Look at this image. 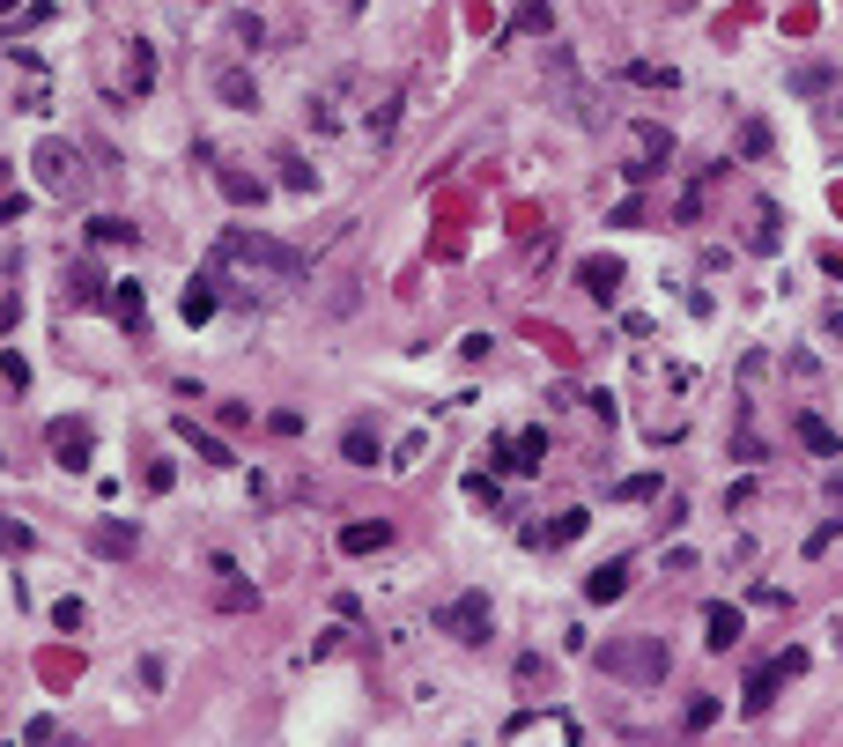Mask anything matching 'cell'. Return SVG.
Listing matches in <instances>:
<instances>
[{"instance_id":"obj_24","label":"cell","mask_w":843,"mask_h":747,"mask_svg":"<svg viewBox=\"0 0 843 747\" xmlns=\"http://www.w3.org/2000/svg\"><path fill=\"white\" fill-rule=\"evenodd\" d=\"M89 237H97V245H134V222H119V215H97V222H89Z\"/></svg>"},{"instance_id":"obj_37","label":"cell","mask_w":843,"mask_h":747,"mask_svg":"<svg viewBox=\"0 0 843 747\" xmlns=\"http://www.w3.org/2000/svg\"><path fill=\"white\" fill-rule=\"evenodd\" d=\"M843 533V518H829V526H814V540H807V555H829V540Z\"/></svg>"},{"instance_id":"obj_26","label":"cell","mask_w":843,"mask_h":747,"mask_svg":"<svg viewBox=\"0 0 843 747\" xmlns=\"http://www.w3.org/2000/svg\"><path fill=\"white\" fill-rule=\"evenodd\" d=\"M489 466H496V474H526V459H518V437H496V444H489Z\"/></svg>"},{"instance_id":"obj_17","label":"cell","mask_w":843,"mask_h":747,"mask_svg":"<svg viewBox=\"0 0 843 747\" xmlns=\"http://www.w3.org/2000/svg\"><path fill=\"white\" fill-rule=\"evenodd\" d=\"M577 533H585V511H562L555 526H526V548H570Z\"/></svg>"},{"instance_id":"obj_9","label":"cell","mask_w":843,"mask_h":747,"mask_svg":"<svg viewBox=\"0 0 843 747\" xmlns=\"http://www.w3.org/2000/svg\"><path fill=\"white\" fill-rule=\"evenodd\" d=\"M45 444H52V459H60V466H74V474H82L89 452H97V429H89V422H52Z\"/></svg>"},{"instance_id":"obj_18","label":"cell","mask_w":843,"mask_h":747,"mask_svg":"<svg viewBox=\"0 0 843 747\" xmlns=\"http://www.w3.org/2000/svg\"><path fill=\"white\" fill-rule=\"evenodd\" d=\"M577 282H585V296H614V289H622V259H585Z\"/></svg>"},{"instance_id":"obj_2","label":"cell","mask_w":843,"mask_h":747,"mask_svg":"<svg viewBox=\"0 0 843 747\" xmlns=\"http://www.w3.org/2000/svg\"><path fill=\"white\" fill-rule=\"evenodd\" d=\"M666 163H673L666 119H629V126H622V178H629V185H651Z\"/></svg>"},{"instance_id":"obj_22","label":"cell","mask_w":843,"mask_h":747,"mask_svg":"<svg viewBox=\"0 0 843 747\" xmlns=\"http://www.w3.org/2000/svg\"><path fill=\"white\" fill-rule=\"evenodd\" d=\"M97 548H104V555H134V526H119V518H104V526H97Z\"/></svg>"},{"instance_id":"obj_30","label":"cell","mask_w":843,"mask_h":747,"mask_svg":"<svg viewBox=\"0 0 843 747\" xmlns=\"http://www.w3.org/2000/svg\"><path fill=\"white\" fill-rule=\"evenodd\" d=\"M392 126H400V97H378V119H370V141H392Z\"/></svg>"},{"instance_id":"obj_12","label":"cell","mask_w":843,"mask_h":747,"mask_svg":"<svg viewBox=\"0 0 843 747\" xmlns=\"http://www.w3.org/2000/svg\"><path fill=\"white\" fill-rule=\"evenodd\" d=\"M622 592H629V563H622V555H614V563H599V570L585 577V600H592V607L622 600Z\"/></svg>"},{"instance_id":"obj_11","label":"cell","mask_w":843,"mask_h":747,"mask_svg":"<svg viewBox=\"0 0 843 747\" xmlns=\"http://www.w3.org/2000/svg\"><path fill=\"white\" fill-rule=\"evenodd\" d=\"M348 74H341V82H326V89H318V97H311V126H318V134H341V119H348Z\"/></svg>"},{"instance_id":"obj_40","label":"cell","mask_w":843,"mask_h":747,"mask_svg":"<svg viewBox=\"0 0 843 747\" xmlns=\"http://www.w3.org/2000/svg\"><path fill=\"white\" fill-rule=\"evenodd\" d=\"M0 466H8V452H0Z\"/></svg>"},{"instance_id":"obj_33","label":"cell","mask_w":843,"mask_h":747,"mask_svg":"<svg viewBox=\"0 0 843 747\" xmlns=\"http://www.w3.org/2000/svg\"><path fill=\"white\" fill-rule=\"evenodd\" d=\"M230 37H237L245 52H259V37H267V30H259V15H237V23H230Z\"/></svg>"},{"instance_id":"obj_6","label":"cell","mask_w":843,"mask_h":747,"mask_svg":"<svg viewBox=\"0 0 843 747\" xmlns=\"http://www.w3.org/2000/svg\"><path fill=\"white\" fill-rule=\"evenodd\" d=\"M799 666H807V651H784V659H770V666H755V674H747V718H762V711H770V703H777V681H792L799 674Z\"/></svg>"},{"instance_id":"obj_7","label":"cell","mask_w":843,"mask_h":747,"mask_svg":"<svg viewBox=\"0 0 843 747\" xmlns=\"http://www.w3.org/2000/svg\"><path fill=\"white\" fill-rule=\"evenodd\" d=\"M37 185H45V193H74V185H82V156H74V141H45V148H37Z\"/></svg>"},{"instance_id":"obj_5","label":"cell","mask_w":843,"mask_h":747,"mask_svg":"<svg viewBox=\"0 0 843 747\" xmlns=\"http://www.w3.org/2000/svg\"><path fill=\"white\" fill-rule=\"evenodd\" d=\"M437 629L452 644H489V592H459V600L437 607Z\"/></svg>"},{"instance_id":"obj_21","label":"cell","mask_w":843,"mask_h":747,"mask_svg":"<svg viewBox=\"0 0 843 747\" xmlns=\"http://www.w3.org/2000/svg\"><path fill=\"white\" fill-rule=\"evenodd\" d=\"M185 319H193V326L215 319V289H208V282H185Z\"/></svg>"},{"instance_id":"obj_19","label":"cell","mask_w":843,"mask_h":747,"mask_svg":"<svg viewBox=\"0 0 843 747\" xmlns=\"http://www.w3.org/2000/svg\"><path fill=\"white\" fill-rule=\"evenodd\" d=\"M111 311H119V326H148V296H141V282H119V289H111Z\"/></svg>"},{"instance_id":"obj_39","label":"cell","mask_w":843,"mask_h":747,"mask_svg":"<svg viewBox=\"0 0 843 747\" xmlns=\"http://www.w3.org/2000/svg\"><path fill=\"white\" fill-rule=\"evenodd\" d=\"M673 8H696V0H673Z\"/></svg>"},{"instance_id":"obj_14","label":"cell","mask_w":843,"mask_h":747,"mask_svg":"<svg viewBox=\"0 0 843 747\" xmlns=\"http://www.w3.org/2000/svg\"><path fill=\"white\" fill-rule=\"evenodd\" d=\"M178 437H185V444H193V452H200V459H208V466H237V452H230V444H222V437H215V429H200L193 415H178Z\"/></svg>"},{"instance_id":"obj_28","label":"cell","mask_w":843,"mask_h":747,"mask_svg":"<svg viewBox=\"0 0 843 747\" xmlns=\"http://www.w3.org/2000/svg\"><path fill=\"white\" fill-rule=\"evenodd\" d=\"M829 82H836L829 67H792V89H799V97H821V89H829Z\"/></svg>"},{"instance_id":"obj_34","label":"cell","mask_w":843,"mask_h":747,"mask_svg":"<svg viewBox=\"0 0 843 747\" xmlns=\"http://www.w3.org/2000/svg\"><path fill=\"white\" fill-rule=\"evenodd\" d=\"M710 718H718V696H696V703H688V733H703Z\"/></svg>"},{"instance_id":"obj_38","label":"cell","mask_w":843,"mask_h":747,"mask_svg":"<svg viewBox=\"0 0 843 747\" xmlns=\"http://www.w3.org/2000/svg\"><path fill=\"white\" fill-rule=\"evenodd\" d=\"M821 267H829L836 282H843V245H829V252H821Z\"/></svg>"},{"instance_id":"obj_16","label":"cell","mask_w":843,"mask_h":747,"mask_svg":"<svg viewBox=\"0 0 843 747\" xmlns=\"http://www.w3.org/2000/svg\"><path fill=\"white\" fill-rule=\"evenodd\" d=\"M792 429H799V444H807L814 459H836V452H843V444H836V429L821 422V415H807V407H799V415H792Z\"/></svg>"},{"instance_id":"obj_15","label":"cell","mask_w":843,"mask_h":747,"mask_svg":"<svg viewBox=\"0 0 843 747\" xmlns=\"http://www.w3.org/2000/svg\"><path fill=\"white\" fill-rule=\"evenodd\" d=\"M385 540H392L385 518H355V526H341V555H378Z\"/></svg>"},{"instance_id":"obj_29","label":"cell","mask_w":843,"mask_h":747,"mask_svg":"<svg viewBox=\"0 0 843 747\" xmlns=\"http://www.w3.org/2000/svg\"><path fill=\"white\" fill-rule=\"evenodd\" d=\"M629 82H644V89H673L681 74H673V67H651V60H636V67H629Z\"/></svg>"},{"instance_id":"obj_27","label":"cell","mask_w":843,"mask_h":747,"mask_svg":"<svg viewBox=\"0 0 843 747\" xmlns=\"http://www.w3.org/2000/svg\"><path fill=\"white\" fill-rule=\"evenodd\" d=\"M518 459H526V474L540 459H548V429H518Z\"/></svg>"},{"instance_id":"obj_1","label":"cell","mask_w":843,"mask_h":747,"mask_svg":"<svg viewBox=\"0 0 843 747\" xmlns=\"http://www.w3.org/2000/svg\"><path fill=\"white\" fill-rule=\"evenodd\" d=\"M599 666H607L614 681H636V688H651V681H666L673 651H666V637H607V651H599Z\"/></svg>"},{"instance_id":"obj_25","label":"cell","mask_w":843,"mask_h":747,"mask_svg":"<svg viewBox=\"0 0 843 747\" xmlns=\"http://www.w3.org/2000/svg\"><path fill=\"white\" fill-rule=\"evenodd\" d=\"M341 452H348L355 466H370V459H378V437H370V429H363V422H355V429H348V437H341Z\"/></svg>"},{"instance_id":"obj_31","label":"cell","mask_w":843,"mask_h":747,"mask_svg":"<svg viewBox=\"0 0 843 747\" xmlns=\"http://www.w3.org/2000/svg\"><path fill=\"white\" fill-rule=\"evenodd\" d=\"M222 193H230V200H259L267 185H259V178H245V171H222Z\"/></svg>"},{"instance_id":"obj_32","label":"cell","mask_w":843,"mask_h":747,"mask_svg":"<svg viewBox=\"0 0 843 747\" xmlns=\"http://www.w3.org/2000/svg\"><path fill=\"white\" fill-rule=\"evenodd\" d=\"M740 148H747V156H770V126L747 119V126H740Z\"/></svg>"},{"instance_id":"obj_8","label":"cell","mask_w":843,"mask_h":747,"mask_svg":"<svg viewBox=\"0 0 843 747\" xmlns=\"http://www.w3.org/2000/svg\"><path fill=\"white\" fill-rule=\"evenodd\" d=\"M503 740H555V747H577L585 733H577V718H562V711H526V718L503 725Z\"/></svg>"},{"instance_id":"obj_23","label":"cell","mask_w":843,"mask_h":747,"mask_svg":"<svg viewBox=\"0 0 843 747\" xmlns=\"http://www.w3.org/2000/svg\"><path fill=\"white\" fill-rule=\"evenodd\" d=\"M540 30H548V8H540V0H526V8L511 15V30H503V37H540Z\"/></svg>"},{"instance_id":"obj_20","label":"cell","mask_w":843,"mask_h":747,"mask_svg":"<svg viewBox=\"0 0 843 747\" xmlns=\"http://www.w3.org/2000/svg\"><path fill=\"white\" fill-rule=\"evenodd\" d=\"M67 296H74V304H104V274H97V267L82 259V267L67 274Z\"/></svg>"},{"instance_id":"obj_36","label":"cell","mask_w":843,"mask_h":747,"mask_svg":"<svg viewBox=\"0 0 843 747\" xmlns=\"http://www.w3.org/2000/svg\"><path fill=\"white\" fill-rule=\"evenodd\" d=\"M0 378H8L15 392H23V385H30V363H23V356H0Z\"/></svg>"},{"instance_id":"obj_10","label":"cell","mask_w":843,"mask_h":747,"mask_svg":"<svg viewBox=\"0 0 843 747\" xmlns=\"http://www.w3.org/2000/svg\"><path fill=\"white\" fill-rule=\"evenodd\" d=\"M740 629H747V614H740V607H725V600L703 614V644H710V651H733V644H740Z\"/></svg>"},{"instance_id":"obj_4","label":"cell","mask_w":843,"mask_h":747,"mask_svg":"<svg viewBox=\"0 0 843 747\" xmlns=\"http://www.w3.org/2000/svg\"><path fill=\"white\" fill-rule=\"evenodd\" d=\"M156 89V45L148 37H119V67H111V97L119 104H141Z\"/></svg>"},{"instance_id":"obj_13","label":"cell","mask_w":843,"mask_h":747,"mask_svg":"<svg viewBox=\"0 0 843 747\" xmlns=\"http://www.w3.org/2000/svg\"><path fill=\"white\" fill-rule=\"evenodd\" d=\"M215 97L230 104V111H252V104H259V82H252L245 67H215Z\"/></svg>"},{"instance_id":"obj_3","label":"cell","mask_w":843,"mask_h":747,"mask_svg":"<svg viewBox=\"0 0 843 747\" xmlns=\"http://www.w3.org/2000/svg\"><path fill=\"white\" fill-rule=\"evenodd\" d=\"M222 259L259 267V274H274V282H296V274H304V252L274 245V237H259V230H222Z\"/></svg>"},{"instance_id":"obj_35","label":"cell","mask_w":843,"mask_h":747,"mask_svg":"<svg viewBox=\"0 0 843 747\" xmlns=\"http://www.w3.org/2000/svg\"><path fill=\"white\" fill-rule=\"evenodd\" d=\"M770 245H777V208H762L755 215V252H770Z\"/></svg>"}]
</instances>
